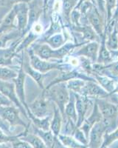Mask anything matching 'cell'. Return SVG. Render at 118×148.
Masks as SVG:
<instances>
[{"label": "cell", "mask_w": 118, "mask_h": 148, "mask_svg": "<svg viewBox=\"0 0 118 148\" xmlns=\"http://www.w3.org/2000/svg\"><path fill=\"white\" fill-rule=\"evenodd\" d=\"M47 99L53 101L65 118V107L69 99L70 91L66 87V82H61L52 85L49 88H45L42 92Z\"/></svg>", "instance_id": "obj_1"}, {"label": "cell", "mask_w": 118, "mask_h": 148, "mask_svg": "<svg viewBox=\"0 0 118 148\" xmlns=\"http://www.w3.org/2000/svg\"><path fill=\"white\" fill-rule=\"evenodd\" d=\"M28 54L30 62H31L30 64L31 65V67L34 68L35 71H39L41 73L44 74L52 70H59L61 71H67L66 70V67H68L67 65L58 62H51L48 61L43 60L34 53L32 49L29 50Z\"/></svg>", "instance_id": "obj_2"}, {"label": "cell", "mask_w": 118, "mask_h": 148, "mask_svg": "<svg viewBox=\"0 0 118 148\" xmlns=\"http://www.w3.org/2000/svg\"><path fill=\"white\" fill-rule=\"evenodd\" d=\"M85 16L94 31L101 38L104 35L106 22L104 21L103 14L100 11L96 5H92V7L86 13Z\"/></svg>", "instance_id": "obj_3"}, {"label": "cell", "mask_w": 118, "mask_h": 148, "mask_svg": "<svg viewBox=\"0 0 118 148\" xmlns=\"http://www.w3.org/2000/svg\"><path fill=\"white\" fill-rule=\"evenodd\" d=\"M0 93L6 96L9 100L11 101L12 103H14L16 105V107L17 108H19V110L22 112V114L24 115L25 118L29 119L27 110H26L25 108H24L23 105L21 104L19 98L17 96L14 83L9 82L8 81H2V80H0Z\"/></svg>", "instance_id": "obj_4"}, {"label": "cell", "mask_w": 118, "mask_h": 148, "mask_svg": "<svg viewBox=\"0 0 118 148\" xmlns=\"http://www.w3.org/2000/svg\"><path fill=\"white\" fill-rule=\"evenodd\" d=\"M28 108L30 109V113L37 118H45L50 116L51 110L49 99H47L43 93L32 103L29 104Z\"/></svg>", "instance_id": "obj_5"}, {"label": "cell", "mask_w": 118, "mask_h": 148, "mask_svg": "<svg viewBox=\"0 0 118 148\" xmlns=\"http://www.w3.org/2000/svg\"><path fill=\"white\" fill-rule=\"evenodd\" d=\"M0 117L5 121H7L10 126H22L24 128L27 127L19 116V109L11 105L0 107Z\"/></svg>", "instance_id": "obj_6"}, {"label": "cell", "mask_w": 118, "mask_h": 148, "mask_svg": "<svg viewBox=\"0 0 118 148\" xmlns=\"http://www.w3.org/2000/svg\"><path fill=\"white\" fill-rule=\"evenodd\" d=\"M75 93V92H74ZM75 107L78 121L76 123V127H80L86 119V113L92 103L90 99L87 96H82L78 93H75Z\"/></svg>", "instance_id": "obj_7"}, {"label": "cell", "mask_w": 118, "mask_h": 148, "mask_svg": "<svg viewBox=\"0 0 118 148\" xmlns=\"http://www.w3.org/2000/svg\"><path fill=\"white\" fill-rule=\"evenodd\" d=\"M76 79H82V80H84V81L86 82H97L94 78L91 77V76H86V74H83V73L79 72V71H76V70H73V71H61V73H60V74H59L58 76L54 80H52V81L50 83L49 85L47 86V87H46L45 88H50L52 85L58 84V83L66 82L69 81V80Z\"/></svg>", "instance_id": "obj_8"}, {"label": "cell", "mask_w": 118, "mask_h": 148, "mask_svg": "<svg viewBox=\"0 0 118 148\" xmlns=\"http://www.w3.org/2000/svg\"><path fill=\"white\" fill-rule=\"evenodd\" d=\"M14 8L16 13L17 29L19 32L24 35L28 24L29 18V8L27 2H21L14 5Z\"/></svg>", "instance_id": "obj_9"}, {"label": "cell", "mask_w": 118, "mask_h": 148, "mask_svg": "<svg viewBox=\"0 0 118 148\" xmlns=\"http://www.w3.org/2000/svg\"><path fill=\"white\" fill-rule=\"evenodd\" d=\"M80 94L89 98L94 97L95 99H104L108 97L109 95L97 82L93 81L86 82Z\"/></svg>", "instance_id": "obj_10"}, {"label": "cell", "mask_w": 118, "mask_h": 148, "mask_svg": "<svg viewBox=\"0 0 118 148\" xmlns=\"http://www.w3.org/2000/svg\"><path fill=\"white\" fill-rule=\"evenodd\" d=\"M106 130L101 121L96 123L92 128L88 138V148H100L103 141V135Z\"/></svg>", "instance_id": "obj_11"}, {"label": "cell", "mask_w": 118, "mask_h": 148, "mask_svg": "<svg viewBox=\"0 0 118 148\" xmlns=\"http://www.w3.org/2000/svg\"><path fill=\"white\" fill-rule=\"evenodd\" d=\"M26 73H24L22 67V62H21V67H19V72H18V76L16 79H14V84H15L16 92L19 98L21 104L25 108L27 112V114L30 113V109L28 108V104L26 102L25 98V92H24V79H25Z\"/></svg>", "instance_id": "obj_12"}, {"label": "cell", "mask_w": 118, "mask_h": 148, "mask_svg": "<svg viewBox=\"0 0 118 148\" xmlns=\"http://www.w3.org/2000/svg\"><path fill=\"white\" fill-rule=\"evenodd\" d=\"M102 119H103V116L100 111L98 104L96 103V101H94V107H93V110L92 111L91 114L88 118L85 119L84 121L83 122L81 126L79 127L83 132L85 136L86 137L87 139L89 138V136H90V133L91 131L92 128L96 123L101 121Z\"/></svg>", "instance_id": "obj_13"}, {"label": "cell", "mask_w": 118, "mask_h": 148, "mask_svg": "<svg viewBox=\"0 0 118 148\" xmlns=\"http://www.w3.org/2000/svg\"><path fill=\"white\" fill-rule=\"evenodd\" d=\"M100 48V42H90L83 45L75 53V55L80 57H84L90 59L93 64L97 62L98 51Z\"/></svg>", "instance_id": "obj_14"}, {"label": "cell", "mask_w": 118, "mask_h": 148, "mask_svg": "<svg viewBox=\"0 0 118 148\" xmlns=\"http://www.w3.org/2000/svg\"><path fill=\"white\" fill-rule=\"evenodd\" d=\"M103 118L117 119L118 104H115L106 101L104 99H95Z\"/></svg>", "instance_id": "obj_15"}, {"label": "cell", "mask_w": 118, "mask_h": 148, "mask_svg": "<svg viewBox=\"0 0 118 148\" xmlns=\"http://www.w3.org/2000/svg\"><path fill=\"white\" fill-rule=\"evenodd\" d=\"M21 39H17L7 48L0 49V66H8L12 64L13 59L17 56L16 48Z\"/></svg>", "instance_id": "obj_16"}, {"label": "cell", "mask_w": 118, "mask_h": 148, "mask_svg": "<svg viewBox=\"0 0 118 148\" xmlns=\"http://www.w3.org/2000/svg\"><path fill=\"white\" fill-rule=\"evenodd\" d=\"M29 127H30V124L28 125L27 127L24 128V130L20 133V137L19 138V139L26 141L33 148H48L46 146L43 140L39 136L35 133L29 132Z\"/></svg>", "instance_id": "obj_17"}, {"label": "cell", "mask_w": 118, "mask_h": 148, "mask_svg": "<svg viewBox=\"0 0 118 148\" xmlns=\"http://www.w3.org/2000/svg\"><path fill=\"white\" fill-rule=\"evenodd\" d=\"M73 30L81 33L83 35V39L86 42H100V37L94 31L93 27L90 24H84L81 25H73L72 27Z\"/></svg>", "instance_id": "obj_18"}, {"label": "cell", "mask_w": 118, "mask_h": 148, "mask_svg": "<svg viewBox=\"0 0 118 148\" xmlns=\"http://www.w3.org/2000/svg\"><path fill=\"white\" fill-rule=\"evenodd\" d=\"M106 36L103 35L101 37V39H100L98 59H97L96 62L98 64H108L112 62L114 60V59L111 56V52L109 51L106 45Z\"/></svg>", "instance_id": "obj_19"}, {"label": "cell", "mask_w": 118, "mask_h": 148, "mask_svg": "<svg viewBox=\"0 0 118 148\" xmlns=\"http://www.w3.org/2000/svg\"><path fill=\"white\" fill-rule=\"evenodd\" d=\"M16 17V13L15 9L13 8L4 18L0 25V36L10 32V30L14 28H17V27L14 25Z\"/></svg>", "instance_id": "obj_20"}, {"label": "cell", "mask_w": 118, "mask_h": 148, "mask_svg": "<svg viewBox=\"0 0 118 148\" xmlns=\"http://www.w3.org/2000/svg\"><path fill=\"white\" fill-rule=\"evenodd\" d=\"M22 67H23L24 73L29 75V76H31L34 79V81L39 84L40 88H41L44 90L45 89V87L44 85V74L35 71L34 68L31 67V64H29L27 62H24V60L22 61Z\"/></svg>", "instance_id": "obj_21"}, {"label": "cell", "mask_w": 118, "mask_h": 148, "mask_svg": "<svg viewBox=\"0 0 118 148\" xmlns=\"http://www.w3.org/2000/svg\"><path fill=\"white\" fill-rule=\"evenodd\" d=\"M62 118L63 116L58 108L53 104V117L50 121V130L56 136H58V135L61 133Z\"/></svg>", "instance_id": "obj_22"}, {"label": "cell", "mask_w": 118, "mask_h": 148, "mask_svg": "<svg viewBox=\"0 0 118 148\" xmlns=\"http://www.w3.org/2000/svg\"><path fill=\"white\" fill-rule=\"evenodd\" d=\"M92 76H94V79L96 80L97 82L101 86L106 92H109V94H111L114 92L115 88H116L115 84V79H112L111 78L106 76L100 75L96 73H93Z\"/></svg>", "instance_id": "obj_23"}, {"label": "cell", "mask_w": 118, "mask_h": 148, "mask_svg": "<svg viewBox=\"0 0 118 148\" xmlns=\"http://www.w3.org/2000/svg\"><path fill=\"white\" fill-rule=\"evenodd\" d=\"M65 116L67 117L68 119L72 120L76 125L78 121V115H77L75 107V96L74 92L71 91L69 99L65 107Z\"/></svg>", "instance_id": "obj_24"}, {"label": "cell", "mask_w": 118, "mask_h": 148, "mask_svg": "<svg viewBox=\"0 0 118 148\" xmlns=\"http://www.w3.org/2000/svg\"><path fill=\"white\" fill-rule=\"evenodd\" d=\"M66 39H66V36H64V34L58 33V34H56L54 35L51 36L41 43V44H43V43L48 44V45L51 48L56 50V49H58L59 47H62L64 45L66 44Z\"/></svg>", "instance_id": "obj_25"}, {"label": "cell", "mask_w": 118, "mask_h": 148, "mask_svg": "<svg viewBox=\"0 0 118 148\" xmlns=\"http://www.w3.org/2000/svg\"><path fill=\"white\" fill-rule=\"evenodd\" d=\"M58 137L62 145L66 148H88L87 145L81 144L70 135L60 133Z\"/></svg>", "instance_id": "obj_26"}, {"label": "cell", "mask_w": 118, "mask_h": 148, "mask_svg": "<svg viewBox=\"0 0 118 148\" xmlns=\"http://www.w3.org/2000/svg\"><path fill=\"white\" fill-rule=\"evenodd\" d=\"M29 119L33 123L34 126L35 127L42 130L44 131H48L50 130V119L51 116H48L45 118H37L32 115L31 113L28 114Z\"/></svg>", "instance_id": "obj_27"}, {"label": "cell", "mask_w": 118, "mask_h": 148, "mask_svg": "<svg viewBox=\"0 0 118 148\" xmlns=\"http://www.w3.org/2000/svg\"><path fill=\"white\" fill-rule=\"evenodd\" d=\"M79 0H63L62 11L64 16L68 23L70 22V15L76 8Z\"/></svg>", "instance_id": "obj_28"}, {"label": "cell", "mask_w": 118, "mask_h": 148, "mask_svg": "<svg viewBox=\"0 0 118 148\" xmlns=\"http://www.w3.org/2000/svg\"><path fill=\"white\" fill-rule=\"evenodd\" d=\"M106 45L109 51L118 50V32L116 28L113 29L111 33L106 36Z\"/></svg>", "instance_id": "obj_29"}, {"label": "cell", "mask_w": 118, "mask_h": 148, "mask_svg": "<svg viewBox=\"0 0 118 148\" xmlns=\"http://www.w3.org/2000/svg\"><path fill=\"white\" fill-rule=\"evenodd\" d=\"M37 36V34H35V33L33 32V31H31V32L29 33V34L24 37V39L23 40L21 39L19 45H18V47H17L16 48L17 53H19L21 51H24V49L27 48V47L31 45L33 42L36 39Z\"/></svg>", "instance_id": "obj_30"}, {"label": "cell", "mask_w": 118, "mask_h": 148, "mask_svg": "<svg viewBox=\"0 0 118 148\" xmlns=\"http://www.w3.org/2000/svg\"><path fill=\"white\" fill-rule=\"evenodd\" d=\"M66 87H67L68 90L71 92H73L75 93H81V91L82 88H83V86L85 85L86 81L82 80V79H72L69 81L66 82Z\"/></svg>", "instance_id": "obj_31"}, {"label": "cell", "mask_w": 118, "mask_h": 148, "mask_svg": "<svg viewBox=\"0 0 118 148\" xmlns=\"http://www.w3.org/2000/svg\"><path fill=\"white\" fill-rule=\"evenodd\" d=\"M118 140V127L111 132H106L103 135V141L100 148L109 147Z\"/></svg>", "instance_id": "obj_32"}, {"label": "cell", "mask_w": 118, "mask_h": 148, "mask_svg": "<svg viewBox=\"0 0 118 148\" xmlns=\"http://www.w3.org/2000/svg\"><path fill=\"white\" fill-rule=\"evenodd\" d=\"M18 72L10 69L7 66H0V80L2 81H9L17 77Z\"/></svg>", "instance_id": "obj_33"}, {"label": "cell", "mask_w": 118, "mask_h": 148, "mask_svg": "<svg viewBox=\"0 0 118 148\" xmlns=\"http://www.w3.org/2000/svg\"><path fill=\"white\" fill-rule=\"evenodd\" d=\"M22 36V34L19 30L16 32H9L7 34L0 36V49L5 48V45L12 39H18V37Z\"/></svg>", "instance_id": "obj_34"}, {"label": "cell", "mask_w": 118, "mask_h": 148, "mask_svg": "<svg viewBox=\"0 0 118 148\" xmlns=\"http://www.w3.org/2000/svg\"><path fill=\"white\" fill-rule=\"evenodd\" d=\"M105 8H106V23L109 22L115 13V8L117 5V0H104Z\"/></svg>", "instance_id": "obj_35"}, {"label": "cell", "mask_w": 118, "mask_h": 148, "mask_svg": "<svg viewBox=\"0 0 118 148\" xmlns=\"http://www.w3.org/2000/svg\"><path fill=\"white\" fill-rule=\"evenodd\" d=\"M72 136L74 137L76 140H78L79 142H81L83 145H88V139L86 138V137L85 136L83 132L79 127L75 128V130H74L73 134H72Z\"/></svg>", "instance_id": "obj_36"}, {"label": "cell", "mask_w": 118, "mask_h": 148, "mask_svg": "<svg viewBox=\"0 0 118 148\" xmlns=\"http://www.w3.org/2000/svg\"><path fill=\"white\" fill-rule=\"evenodd\" d=\"M20 137V133L16 136H10L5 133L2 129H0V143H9L13 142L15 140L18 139Z\"/></svg>", "instance_id": "obj_37"}, {"label": "cell", "mask_w": 118, "mask_h": 148, "mask_svg": "<svg viewBox=\"0 0 118 148\" xmlns=\"http://www.w3.org/2000/svg\"><path fill=\"white\" fill-rule=\"evenodd\" d=\"M11 144L12 148H33L26 141H22V140L19 139V138L11 142Z\"/></svg>", "instance_id": "obj_38"}, {"label": "cell", "mask_w": 118, "mask_h": 148, "mask_svg": "<svg viewBox=\"0 0 118 148\" xmlns=\"http://www.w3.org/2000/svg\"><path fill=\"white\" fill-rule=\"evenodd\" d=\"M10 125H9L7 121L2 119L0 117V129H2L4 132L7 133V134H9L10 133Z\"/></svg>", "instance_id": "obj_39"}, {"label": "cell", "mask_w": 118, "mask_h": 148, "mask_svg": "<svg viewBox=\"0 0 118 148\" xmlns=\"http://www.w3.org/2000/svg\"><path fill=\"white\" fill-rule=\"evenodd\" d=\"M12 104L11 101L9 100L6 96L0 93V107L1 106H7L10 105Z\"/></svg>", "instance_id": "obj_40"}, {"label": "cell", "mask_w": 118, "mask_h": 148, "mask_svg": "<svg viewBox=\"0 0 118 148\" xmlns=\"http://www.w3.org/2000/svg\"><path fill=\"white\" fill-rule=\"evenodd\" d=\"M33 32L35 33V34H40L42 33V30H43V27L42 25L39 23H34L33 25Z\"/></svg>", "instance_id": "obj_41"}, {"label": "cell", "mask_w": 118, "mask_h": 148, "mask_svg": "<svg viewBox=\"0 0 118 148\" xmlns=\"http://www.w3.org/2000/svg\"><path fill=\"white\" fill-rule=\"evenodd\" d=\"M111 18L116 21V22H118V0H117L116 8H115V13H114V15Z\"/></svg>", "instance_id": "obj_42"}, {"label": "cell", "mask_w": 118, "mask_h": 148, "mask_svg": "<svg viewBox=\"0 0 118 148\" xmlns=\"http://www.w3.org/2000/svg\"><path fill=\"white\" fill-rule=\"evenodd\" d=\"M70 64L71 65H74V66H77L78 64H79V62L76 58H72L70 59Z\"/></svg>", "instance_id": "obj_43"}, {"label": "cell", "mask_w": 118, "mask_h": 148, "mask_svg": "<svg viewBox=\"0 0 118 148\" xmlns=\"http://www.w3.org/2000/svg\"><path fill=\"white\" fill-rule=\"evenodd\" d=\"M50 0H44V14H46V12L47 10V6L49 4Z\"/></svg>", "instance_id": "obj_44"}, {"label": "cell", "mask_w": 118, "mask_h": 148, "mask_svg": "<svg viewBox=\"0 0 118 148\" xmlns=\"http://www.w3.org/2000/svg\"><path fill=\"white\" fill-rule=\"evenodd\" d=\"M6 144L7 143H0V148H10V147H9Z\"/></svg>", "instance_id": "obj_45"}, {"label": "cell", "mask_w": 118, "mask_h": 148, "mask_svg": "<svg viewBox=\"0 0 118 148\" xmlns=\"http://www.w3.org/2000/svg\"><path fill=\"white\" fill-rule=\"evenodd\" d=\"M112 93H117L118 94V85L116 86V88H115V90H114V92ZM112 93H111V94H112Z\"/></svg>", "instance_id": "obj_46"}, {"label": "cell", "mask_w": 118, "mask_h": 148, "mask_svg": "<svg viewBox=\"0 0 118 148\" xmlns=\"http://www.w3.org/2000/svg\"><path fill=\"white\" fill-rule=\"evenodd\" d=\"M115 28H116L117 31L118 32V22H117L116 24H115Z\"/></svg>", "instance_id": "obj_47"}, {"label": "cell", "mask_w": 118, "mask_h": 148, "mask_svg": "<svg viewBox=\"0 0 118 148\" xmlns=\"http://www.w3.org/2000/svg\"><path fill=\"white\" fill-rule=\"evenodd\" d=\"M51 2H52V3H54L55 0H51Z\"/></svg>", "instance_id": "obj_48"}, {"label": "cell", "mask_w": 118, "mask_h": 148, "mask_svg": "<svg viewBox=\"0 0 118 148\" xmlns=\"http://www.w3.org/2000/svg\"><path fill=\"white\" fill-rule=\"evenodd\" d=\"M104 148H109V147H104Z\"/></svg>", "instance_id": "obj_49"}]
</instances>
